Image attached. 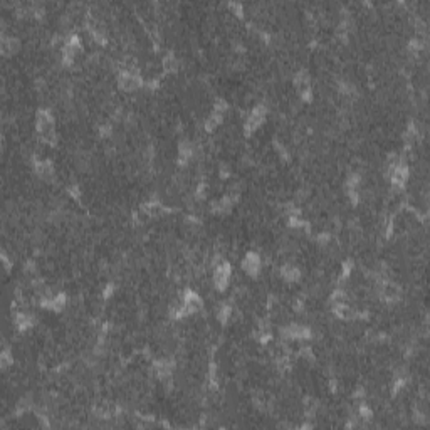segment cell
Returning <instances> with one entry per match:
<instances>
[{
	"label": "cell",
	"instance_id": "8fae6325",
	"mask_svg": "<svg viewBox=\"0 0 430 430\" xmlns=\"http://www.w3.org/2000/svg\"><path fill=\"white\" fill-rule=\"evenodd\" d=\"M175 66H177V59H175V56H167L163 59V69L165 71H173Z\"/></svg>",
	"mask_w": 430,
	"mask_h": 430
},
{
	"label": "cell",
	"instance_id": "52a82bcc",
	"mask_svg": "<svg viewBox=\"0 0 430 430\" xmlns=\"http://www.w3.org/2000/svg\"><path fill=\"white\" fill-rule=\"evenodd\" d=\"M242 269H244L247 274L256 276L260 269V259L257 254H247L244 260H242Z\"/></svg>",
	"mask_w": 430,
	"mask_h": 430
},
{
	"label": "cell",
	"instance_id": "7a4b0ae2",
	"mask_svg": "<svg viewBox=\"0 0 430 430\" xmlns=\"http://www.w3.org/2000/svg\"><path fill=\"white\" fill-rule=\"evenodd\" d=\"M202 310V299L195 293H187V296L181 301V314H190Z\"/></svg>",
	"mask_w": 430,
	"mask_h": 430
},
{
	"label": "cell",
	"instance_id": "5b68a950",
	"mask_svg": "<svg viewBox=\"0 0 430 430\" xmlns=\"http://www.w3.org/2000/svg\"><path fill=\"white\" fill-rule=\"evenodd\" d=\"M294 86H296V89H298V93L304 96V98H308V94H311V81H310V76H308V72L301 71V72L296 74Z\"/></svg>",
	"mask_w": 430,
	"mask_h": 430
},
{
	"label": "cell",
	"instance_id": "9c48e42d",
	"mask_svg": "<svg viewBox=\"0 0 430 430\" xmlns=\"http://www.w3.org/2000/svg\"><path fill=\"white\" fill-rule=\"evenodd\" d=\"M381 296H385L388 301L397 299L398 296H400V289H398L397 284L393 282H385L383 286H381Z\"/></svg>",
	"mask_w": 430,
	"mask_h": 430
},
{
	"label": "cell",
	"instance_id": "8992f818",
	"mask_svg": "<svg viewBox=\"0 0 430 430\" xmlns=\"http://www.w3.org/2000/svg\"><path fill=\"white\" fill-rule=\"evenodd\" d=\"M264 119H265V110L262 106H257L256 110H254L251 113V116L249 119H247V123H245V130L247 131H254V130H257L260 125L264 123Z\"/></svg>",
	"mask_w": 430,
	"mask_h": 430
},
{
	"label": "cell",
	"instance_id": "277c9868",
	"mask_svg": "<svg viewBox=\"0 0 430 430\" xmlns=\"http://www.w3.org/2000/svg\"><path fill=\"white\" fill-rule=\"evenodd\" d=\"M229 277H230V268L229 264H219L214 271V284L215 288L219 289H226L227 282H229Z\"/></svg>",
	"mask_w": 430,
	"mask_h": 430
},
{
	"label": "cell",
	"instance_id": "6da1fadb",
	"mask_svg": "<svg viewBox=\"0 0 430 430\" xmlns=\"http://www.w3.org/2000/svg\"><path fill=\"white\" fill-rule=\"evenodd\" d=\"M37 131L40 133V138L46 141H54V121L49 111L42 110L37 113Z\"/></svg>",
	"mask_w": 430,
	"mask_h": 430
},
{
	"label": "cell",
	"instance_id": "ba28073f",
	"mask_svg": "<svg viewBox=\"0 0 430 430\" xmlns=\"http://www.w3.org/2000/svg\"><path fill=\"white\" fill-rule=\"evenodd\" d=\"M407 175H408V170L403 165H395L392 168L390 180L395 187H403V183L407 181Z\"/></svg>",
	"mask_w": 430,
	"mask_h": 430
},
{
	"label": "cell",
	"instance_id": "3957f363",
	"mask_svg": "<svg viewBox=\"0 0 430 430\" xmlns=\"http://www.w3.org/2000/svg\"><path fill=\"white\" fill-rule=\"evenodd\" d=\"M141 84L140 76L135 71H123L119 76V86L125 91H135Z\"/></svg>",
	"mask_w": 430,
	"mask_h": 430
},
{
	"label": "cell",
	"instance_id": "30bf717a",
	"mask_svg": "<svg viewBox=\"0 0 430 430\" xmlns=\"http://www.w3.org/2000/svg\"><path fill=\"white\" fill-rule=\"evenodd\" d=\"M35 168H37V173L44 178H49L52 175V165L49 161H39L37 165H35Z\"/></svg>",
	"mask_w": 430,
	"mask_h": 430
}]
</instances>
